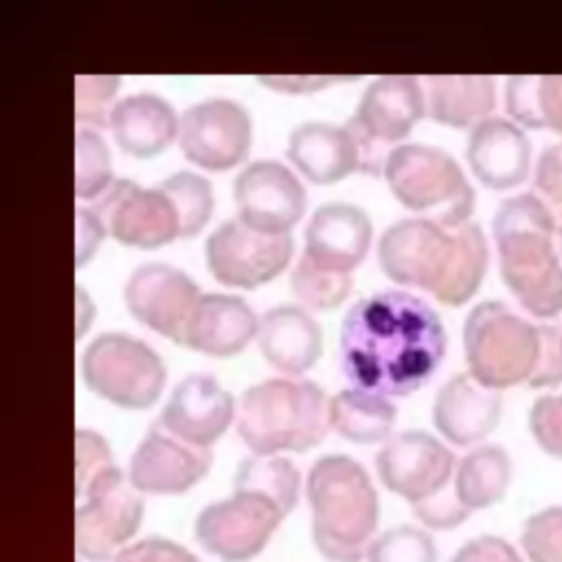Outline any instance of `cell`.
I'll return each instance as SVG.
<instances>
[{"label":"cell","mask_w":562,"mask_h":562,"mask_svg":"<svg viewBox=\"0 0 562 562\" xmlns=\"http://www.w3.org/2000/svg\"><path fill=\"white\" fill-rule=\"evenodd\" d=\"M90 209L108 235L123 246L154 250L180 237V220L171 198L160 187H138L134 180H114Z\"/></svg>","instance_id":"4fadbf2b"},{"label":"cell","mask_w":562,"mask_h":562,"mask_svg":"<svg viewBox=\"0 0 562 562\" xmlns=\"http://www.w3.org/2000/svg\"><path fill=\"white\" fill-rule=\"evenodd\" d=\"M312 540L329 562H362L380 520L367 470L347 454H325L307 472Z\"/></svg>","instance_id":"277c9868"},{"label":"cell","mask_w":562,"mask_h":562,"mask_svg":"<svg viewBox=\"0 0 562 562\" xmlns=\"http://www.w3.org/2000/svg\"><path fill=\"white\" fill-rule=\"evenodd\" d=\"M371 235V220L360 206L327 202L312 213L305 226L303 255L323 270L349 274L364 261Z\"/></svg>","instance_id":"44dd1931"},{"label":"cell","mask_w":562,"mask_h":562,"mask_svg":"<svg viewBox=\"0 0 562 562\" xmlns=\"http://www.w3.org/2000/svg\"><path fill=\"white\" fill-rule=\"evenodd\" d=\"M237 432L252 454L305 452L329 430V397L303 378H268L237 404Z\"/></svg>","instance_id":"5b68a950"},{"label":"cell","mask_w":562,"mask_h":562,"mask_svg":"<svg viewBox=\"0 0 562 562\" xmlns=\"http://www.w3.org/2000/svg\"><path fill=\"white\" fill-rule=\"evenodd\" d=\"M110 130L125 154L134 158H154L178 138L180 116L167 99L140 92L116 101L110 116Z\"/></svg>","instance_id":"484cf974"},{"label":"cell","mask_w":562,"mask_h":562,"mask_svg":"<svg viewBox=\"0 0 562 562\" xmlns=\"http://www.w3.org/2000/svg\"><path fill=\"white\" fill-rule=\"evenodd\" d=\"M290 162L314 184H334L360 171V151L347 125L307 121L290 132Z\"/></svg>","instance_id":"cb8c5ba5"},{"label":"cell","mask_w":562,"mask_h":562,"mask_svg":"<svg viewBox=\"0 0 562 562\" xmlns=\"http://www.w3.org/2000/svg\"><path fill=\"white\" fill-rule=\"evenodd\" d=\"M292 255V235H263L237 217L222 222L204 244V259L213 279L239 290L270 283L285 270Z\"/></svg>","instance_id":"7c38bea8"},{"label":"cell","mask_w":562,"mask_h":562,"mask_svg":"<svg viewBox=\"0 0 562 562\" xmlns=\"http://www.w3.org/2000/svg\"><path fill=\"white\" fill-rule=\"evenodd\" d=\"M114 562H200L187 547L167 538H145L125 547Z\"/></svg>","instance_id":"b9f144b4"},{"label":"cell","mask_w":562,"mask_h":562,"mask_svg":"<svg viewBox=\"0 0 562 562\" xmlns=\"http://www.w3.org/2000/svg\"><path fill=\"white\" fill-rule=\"evenodd\" d=\"M180 149L187 160L206 171H228L248 158L252 121L233 99H206L180 116Z\"/></svg>","instance_id":"5bb4252c"},{"label":"cell","mask_w":562,"mask_h":562,"mask_svg":"<svg viewBox=\"0 0 562 562\" xmlns=\"http://www.w3.org/2000/svg\"><path fill=\"white\" fill-rule=\"evenodd\" d=\"M512 459L496 443L472 448L454 470V494L468 512L485 509L503 501L512 483Z\"/></svg>","instance_id":"f1b7e54d"},{"label":"cell","mask_w":562,"mask_h":562,"mask_svg":"<svg viewBox=\"0 0 562 562\" xmlns=\"http://www.w3.org/2000/svg\"><path fill=\"white\" fill-rule=\"evenodd\" d=\"M505 108L522 130H542L540 77L516 75L505 83Z\"/></svg>","instance_id":"74e56055"},{"label":"cell","mask_w":562,"mask_h":562,"mask_svg":"<svg viewBox=\"0 0 562 562\" xmlns=\"http://www.w3.org/2000/svg\"><path fill=\"white\" fill-rule=\"evenodd\" d=\"M437 312L415 294L384 290L358 299L340 325V369L362 391L404 397L424 386L446 353Z\"/></svg>","instance_id":"6da1fadb"},{"label":"cell","mask_w":562,"mask_h":562,"mask_svg":"<svg viewBox=\"0 0 562 562\" xmlns=\"http://www.w3.org/2000/svg\"><path fill=\"white\" fill-rule=\"evenodd\" d=\"M105 235L108 231L97 213L90 206H77V266L92 259Z\"/></svg>","instance_id":"f6af8a7d"},{"label":"cell","mask_w":562,"mask_h":562,"mask_svg":"<svg viewBox=\"0 0 562 562\" xmlns=\"http://www.w3.org/2000/svg\"><path fill=\"white\" fill-rule=\"evenodd\" d=\"M235 417L233 395L213 375L191 373L173 386L156 424L191 446L211 450Z\"/></svg>","instance_id":"d6986e66"},{"label":"cell","mask_w":562,"mask_h":562,"mask_svg":"<svg viewBox=\"0 0 562 562\" xmlns=\"http://www.w3.org/2000/svg\"><path fill=\"white\" fill-rule=\"evenodd\" d=\"M290 288L303 307L334 310L349 296L353 281L351 274L323 270L305 255H301L292 268Z\"/></svg>","instance_id":"1f68e13d"},{"label":"cell","mask_w":562,"mask_h":562,"mask_svg":"<svg viewBox=\"0 0 562 562\" xmlns=\"http://www.w3.org/2000/svg\"><path fill=\"white\" fill-rule=\"evenodd\" d=\"M235 490H252L272 498L285 514L296 507L301 474L294 463L279 454H255L239 463Z\"/></svg>","instance_id":"f546056e"},{"label":"cell","mask_w":562,"mask_h":562,"mask_svg":"<svg viewBox=\"0 0 562 562\" xmlns=\"http://www.w3.org/2000/svg\"><path fill=\"white\" fill-rule=\"evenodd\" d=\"M257 345L274 369L299 378L318 362L323 353V329L305 307L279 305L259 318Z\"/></svg>","instance_id":"d4e9b609"},{"label":"cell","mask_w":562,"mask_h":562,"mask_svg":"<svg viewBox=\"0 0 562 562\" xmlns=\"http://www.w3.org/2000/svg\"><path fill=\"white\" fill-rule=\"evenodd\" d=\"M112 450L108 441L94 432L79 428L77 430V492L83 490L94 476L114 468Z\"/></svg>","instance_id":"ab89813d"},{"label":"cell","mask_w":562,"mask_h":562,"mask_svg":"<svg viewBox=\"0 0 562 562\" xmlns=\"http://www.w3.org/2000/svg\"><path fill=\"white\" fill-rule=\"evenodd\" d=\"M498 270L520 303L536 316L551 321L562 314V257L553 237L558 226L549 204L536 193L505 198L492 220Z\"/></svg>","instance_id":"3957f363"},{"label":"cell","mask_w":562,"mask_h":562,"mask_svg":"<svg viewBox=\"0 0 562 562\" xmlns=\"http://www.w3.org/2000/svg\"><path fill=\"white\" fill-rule=\"evenodd\" d=\"M540 116L542 130L562 138V75L540 77Z\"/></svg>","instance_id":"bcb514c9"},{"label":"cell","mask_w":562,"mask_h":562,"mask_svg":"<svg viewBox=\"0 0 562 562\" xmlns=\"http://www.w3.org/2000/svg\"><path fill=\"white\" fill-rule=\"evenodd\" d=\"M77 551L88 562H114L130 547L145 514L140 494L119 465L77 492Z\"/></svg>","instance_id":"30bf717a"},{"label":"cell","mask_w":562,"mask_h":562,"mask_svg":"<svg viewBox=\"0 0 562 562\" xmlns=\"http://www.w3.org/2000/svg\"><path fill=\"white\" fill-rule=\"evenodd\" d=\"M558 241H560V257H562V224L558 226Z\"/></svg>","instance_id":"c3c4849f"},{"label":"cell","mask_w":562,"mask_h":562,"mask_svg":"<svg viewBox=\"0 0 562 562\" xmlns=\"http://www.w3.org/2000/svg\"><path fill=\"white\" fill-rule=\"evenodd\" d=\"M426 114L446 127H474L490 119L496 105V83L485 75L426 77Z\"/></svg>","instance_id":"4316f807"},{"label":"cell","mask_w":562,"mask_h":562,"mask_svg":"<svg viewBox=\"0 0 562 562\" xmlns=\"http://www.w3.org/2000/svg\"><path fill=\"white\" fill-rule=\"evenodd\" d=\"M529 430L547 454L562 459V393L540 395L531 404Z\"/></svg>","instance_id":"8d00e7d4"},{"label":"cell","mask_w":562,"mask_h":562,"mask_svg":"<svg viewBox=\"0 0 562 562\" xmlns=\"http://www.w3.org/2000/svg\"><path fill=\"white\" fill-rule=\"evenodd\" d=\"M450 562H522L518 549L498 536H479L468 540Z\"/></svg>","instance_id":"7bdbcfd3"},{"label":"cell","mask_w":562,"mask_h":562,"mask_svg":"<svg viewBox=\"0 0 562 562\" xmlns=\"http://www.w3.org/2000/svg\"><path fill=\"white\" fill-rule=\"evenodd\" d=\"M468 373L481 384L503 391L531 380L540 356L538 325L503 301H481L463 323Z\"/></svg>","instance_id":"8992f818"},{"label":"cell","mask_w":562,"mask_h":562,"mask_svg":"<svg viewBox=\"0 0 562 562\" xmlns=\"http://www.w3.org/2000/svg\"><path fill=\"white\" fill-rule=\"evenodd\" d=\"M533 184L544 200L562 209V143L549 145L536 160Z\"/></svg>","instance_id":"ee69618b"},{"label":"cell","mask_w":562,"mask_h":562,"mask_svg":"<svg viewBox=\"0 0 562 562\" xmlns=\"http://www.w3.org/2000/svg\"><path fill=\"white\" fill-rule=\"evenodd\" d=\"M378 261L391 281L459 307L479 292L490 248L476 222L443 226L428 217H406L382 233Z\"/></svg>","instance_id":"7a4b0ae2"},{"label":"cell","mask_w":562,"mask_h":562,"mask_svg":"<svg viewBox=\"0 0 562 562\" xmlns=\"http://www.w3.org/2000/svg\"><path fill=\"white\" fill-rule=\"evenodd\" d=\"M395 419L397 408L384 395L353 386L329 397V428L351 443L369 446L386 441Z\"/></svg>","instance_id":"83f0119b"},{"label":"cell","mask_w":562,"mask_h":562,"mask_svg":"<svg viewBox=\"0 0 562 562\" xmlns=\"http://www.w3.org/2000/svg\"><path fill=\"white\" fill-rule=\"evenodd\" d=\"M202 292L189 274L169 263H143L125 283L123 299L130 314L158 331L160 336L182 345L189 318Z\"/></svg>","instance_id":"e0dca14e"},{"label":"cell","mask_w":562,"mask_h":562,"mask_svg":"<svg viewBox=\"0 0 562 562\" xmlns=\"http://www.w3.org/2000/svg\"><path fill=\"white\" fill-rule=\"evenodd\" d=\"M375 470L389 492L415 507L448 490L457 461L452 450L430 432L406 430L382 443Z\"/></svg>","instance_id":"9a60e30c"},{"label":"cell","mask_w":562,"mask_h":562,"mask_svg":"<svg viewBox=\"0 0 562 562\" xmlns=\"http://www.w3.org/2000/svg\"><path fill=\"white\" fill-rule=\"evenodd\" d=\"M413 514L422 520V525H426L430 529L448 531V529L459 527L472 512H468L459 503L454 490H443L441 494L415 505Z\"/></svg>","instance_id":"60d3db41"},{"label":"cell","mask_w":562,"mask_h":562,"mask_svg":"<svg viewBox=\"0 0 562 562\" xmlns=\"http://www.w3.org/2000/svg\"><path fill=\"white\" fill-rule=\"evenodd\" d=\"M501 415V391L481 384L470 373H457L443 382L432 402L435 428L459 448H476L494 432Z\"/></svg>","instance_id":"ffe728a7"},{"label":"cell","mask_w":562,"mask_h":562,"mask_svg":"<svg viewBox=\"0 0 562 562\" xmlns=\"http://www.w3.org/2000/svg\"><path fill=\"white\" fill-rule=\"evenodd\" d=\"M520 547L529 562H562V505L531 514L522 525Z\"/></svg>","instance_id":"e575fe53"},{"label":"cell","mask_w":562,"mask_h":562,"mask_svg":"<svg viewBox=\"0 0 562 562\" xmlns=\"http://www.w3.org/2000/svg\"><path fill=\"white\" fill-rule=\"evenodd\" d=\"M173 202L180 220V237L198 235L211 220L215 198L211 182L193 171H176L158 184Z\"/></svg>","instance_id":"4dcf8cb0"},{"label":"cell","mask_w":562,"mask_h":562,"mask_svg":"<svg viewBox=\"0 0 562 562\" xmlns=\"http://www.w3.org/2000/svg\"><path fill=\"white\" fill-rule=\"evenodd\" d=\"M288 514L268 496L233 490L206 505L195 518V540L222 562H248L259 555Z\"/></svg>","instance_id":"8fae6325"},{"label":"cell","mask_w":562,"mask_h":562,"mask_svg":"<svg viewBox=\"0 0 562 562\" xmlns=\"http://www.w3.org/2000/svg\"><path fill=\"white\" fill-rule=\"evenodd\" d=\"M465 160L472 176L487 189L509 191L531 169V143L512 119L490 116L470 130Z\"/></svg>","instance_id":"7402d4cb"},{"label":"cell","mask_w":562,"mask_h":562,"mask_svg":"<svg viewBox=\"0 0 562 562\" xmlns=\"http://www.w3.org/2000/svg\"><path fill=\"white\" fill-rule=\"evenodd\" d=\"M259 318L235 294H202L184 331L182 345L211 358H233L257 338Z\"/></svg>","instance_id":"603a6c76"},{"label":"cell","mask_w":562,"mask_h":562,"mask_svg":"<svg viewBox=\"0 0 562 562\" xmlns=\"http://www.w3.org/2000/svg\"><path fill=\"white\" fill-rule=\"evenodd\" d=\"M540 356L529 380L531 389H555L562 384V314L538 325Z\"/></svg>","instance_id":"f35d334b"},{"label":"cell","mask_w":562,"mask_h":562,"mask_svg":"<svg viewBox=\"0 0 562 562\" xmlns=\"http://www.w3.org/2000/svg\"><path fill=\"white\" fill-rule=\"evenodd\" d=\"M79 367L92 393L130 411L151 408L167 382L162 358L147 342L121 331L99 334Z\"/></svg>","instance_id":"ba28073f"},{"label":"cell","mask_w":562,"mask_h":562,"mask_svg":"<svg viewBox=\"0 0 562 562\" xmlns=\"http://www.w3.org/2000/svg\"><path fill=\"white\" fill-rule=\"evenodd\" d=\"M119 77H77V121L94 127H110V116L116 105Z\"/></svg>","instance_id":"d590c367"},{"label":"cell","mask_w":562,"mask_h":562,"mask_svg":"<svg viewBox=\"0 0 562 562\" xmlns=\"http://www.w3.org/2000/svg\"><path fill=\"white\" fill-rule=\"evenodd\" d=\"M266 86H272V90H283V92H307L303 86H316V88H325L329 83H334L336 79L329 77H261L259 79Z\"/></svg>","instance_id":"7dc6e473"},{"label":"cell","mask_w":562,"mask_h":562,"mask_svg":"<svg viewBox=\"0 0 562 562\" xmlns=\"http://www.w3.org/2000/svg\"><path fill=\"white\" fill-rule=\"evenodd\" d=\"M424 114L426 94L417 77L389 75L371 81L345 123L360 151V173L382 176L386 147L402 145Z\"/></svg>","instance_id":"9c48e42d"},{"label":"cell","mask_w":562,"mask_h":562,"mask_svg":"<svg viewBox=\"0 0 562 562\" xmlns=\"http://www.w3.org/2000/svg\"><path fill=\"white\" fill-rule=\"evenodd\" d=\"M393 198L408 211L443 226L470 222L474 189L459 162L443 149L402 143L389 151L384 173Z\"/></svg>","instance_id":"52a82bcc"},{"label":"cell","mask_w":562,"mask_h":562,"mask_svg":"<svg viewBox=\"0 0 562 562\" xmlns=\"http://www.w3.org/2000/svg\"><path fill=\"white\" fill-rule=\"evenodd\" d=\"M233 193L237 220L263 235H290L307 206L303 182L279 160L246 165L235 178Z\"/></svg>","instance_id":"2e32d148"},{"label":"cell","mask_w":562,"mask_h":562,"mask_svg":"<svg viewBox=\"0 0 562 562\" xmlns=\"http://www.w3.org/2000/svg\"><path fill=\"white\" fill-rule=\"evenodd\" d=\"M211 465V450L191 446L154 424L132 452L127 479L140 494L173 496L200 483Z\"/></svg>","instance_id":"ac0fdd59"},{"label":"cell","mask_w":562,"mask_h":562,"mask_svg":"<svg viewBox=\"0 0 562 562\" xmlns=\"http://www.w3.org/2000/svg\"><path fill=\"white\" fill-rule=\"evenodd\" d=\"M75 156H77V165H75L77 198L94 202L116 180L114 169H112L110 149H108L105 140L94 130L81 127L77 132Z\"/></svg>","instance_id":"d6a6232c"},{"label":"cell","mask_w":562,"mask_h":562,"mask_svg":"<svg viewBox=\"0 0 562 562\" xmlns=\"http://www.w3.org/2000/svg\"><path fill=\"white\" fill-rule=\"evenodd\" d=\"M367 562H437V547L426 529L397 525L371 542Z\"/></svg>","instance_id":"836d02e7"}]
</instances>
